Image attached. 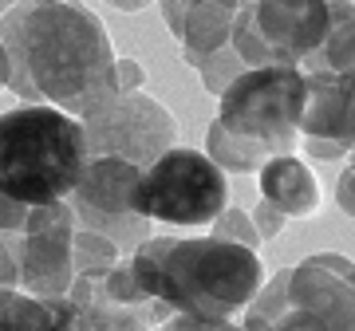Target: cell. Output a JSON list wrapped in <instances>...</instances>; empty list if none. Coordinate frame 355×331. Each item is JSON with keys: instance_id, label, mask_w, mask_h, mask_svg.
I'll return each mask as SVG.
<instances>
[{"instance_id": "1", "label": "cell", "mask_w": 355, "mask_h": 331, "mask_svg": "<svg viewBox=\"0 0 355 331\" xmlns=\"http://www.w3.org/2000/svg\"><path fill=\"white\" fill-rule=\"evenodd\" d=\"M8 55V91L24 102H48L83 118L114 91V48L103 20L76 0H20L0 16Z\"/></svg>"}, {"instance_id": "2", "label": "cell", "mask_w": 355, "mask_h": 331, "mask_svg": "<svg viewBox=\"0 0 355 331\" xmlns=\"http://www.w3.org/2000/svg\"><path fill=\"white\" fill-rule=\"evenodd\" d=\"M142 292L162 300L174 316L233 319L265 284L253 249L217 237H146L130 253Z\"/></svg>"}, {"instance_id": "3", "label": "cell", "mask_w": 355, "mask_h": 331, "mask_svg": "<svg viewBox=\"0 0 355 331\" xmlns=\"http://www.w3.org/2000/svg\"><path fill=\"white\" fill-rule=\"evenodd\" d=\"M304 95L300 67H245L221 91V111L209 123L205 154L225 174H257L268 158L296 154Z\"/></svg>"}, {"instance_id": "4", "label": "cell", "mask_w": 355, "mask_h": 331, "mask_svg": "<svg viewBox=\"0 0 355 331\" xmlns=\"http://www.w3.org/2000/svg\"><path fill=\"white\" fill-rule=\"evenodd\" d=\"M87 162V134L76 115L48 102L0 115V193L24 205L67 202Z\"/></svg>"}, {"instance_id": "5", "label": "cell", "mask_w": 355, "mask_h": 331, "mask_svg": "<svg viewBox=\"0 0 355 331\" xmlns=\"http://www.w3.org/2000/svg\"><path fill=\"white\" fill-rule=\"evenodd\" d=\"M245 331H355V265L340 253L304 256L261 284Z\"/></svg>"}, {"instance_id": "6", "label": "cell", "mask_w": 355, "mask_h": 331, "mask_svg": "<svg viewBox=\"0 0 355 331\" xmlns=\"http://www.w3.org/2000/svg\"><path fill=\"white\" fill-rule=\"evenodd\" d=\"M229 205L225 170L202 150L170 146L142 170L139 213L162 225H214V217Z\"/></svg>"}, {"instance_id": "7", "label": "cell", "mask_w": 355, "mask_h": 331, "mask_svg": "<svg viewBox=\"0 0 355 331\" xmlns=\"http://www.w3.org/2000/svg\"><path fill=\"white\" fill-rule=\"evenodd\" d=\"M328 32V0H245L233 51L245 67H304Z\"/></svg>"}, {"instance_id": "8", "label": "cell", "mask_w": 355, "mask_h": 331, "mask_svg": "<svg viewBox=\"0 0 355 331\" xmlns=\"http://www.w3.org/2000/svg\"><path fill=\"white\" fill-rule=\"evenodd\" d=\"M139 181L142 166L123 158H91L79 174L67 205L79 229L103 233L119 244V253H135L150 237V217L139 213Z\"/></svg>"}, {"instance_id": "9", "label": "cell", "mask_w": 355, "mask_h": 331, "mask_svg": "<svg viewBox=\"0 0 355 331\" xmlns=\"http://www.w3.org/2000/svg\"><path fill=\"white\" fill-rule=\"evenodd\" d=\"M79 123L87 134L91 158H123L142 170L158 162L178 142L174 115L142 91H127V95H111V99L95 102Z\"/></svg>"}, {"instance_id": "10", "label": "cell", "mask_w": 355, "mask_h": 331, "mask_svg": "<svg viewBox=\"0 0 355 331\" xmlns=\"http://www.w3.org/2000/svg\"><path fill=\"white\" fill-rule=\"evenodd\" d=\"M67 304L76 312V331H158L174 316L162 300L142 292L130 260L79 272L67 288Z\"/></svg>"}, {"instance_id": "11", "label": "cell", "mask_w": 355, "mask_h": 331, "mask_svg": "<svg viewBox=\"0 0 355 331\" xmlns=\"http://www.w3.org/2000/svg\"><path fill=\"white\" fill-rule=\"evenodd\" d=\"M20 268V292L55 300L67 296L76 280V260H71V241H76V213L67 202L32 205L24 229L4 237Z\"/></svg>"}, {"instance_id": "12", "label": "cell", "mask_w": 355, "mask_h": 331, "mask_svg": "<svg viewBox=\"0 0 355 331\" xmlns=\"http://www.w3.org/2000/svg\"><path fill=\"white\" fill-rule=\"evenodd\" d=\"M300 138L331 142L352 154L355 146V71H308Z\"/></svg>"}, {"instance_id": "13", "label": "cell", "mask_w": 355, "mask_h": 331, "mask_svg": "<svg viewBox=\"0 0 355 331\" xmlns=\"http://www.w3.org/2000/svg\"><path fill=\"white\" fill-rule=\"evenodd\" d=\"M257 186H261V197L284 217H312L320 209V181L304 158H296V154L268 158L257 170Z\"/></svg>"}, {"instance_id": "14", "label": "cell", "mask_w": 355, "mask_h": 331, "mask_svg": "<svg viewBox=\"0 0 355 331\" xmlns=\"http://www.w3.org/2000/svg\"><path fill=\"white\" fill-rule=\"evenodd\" d=\"M241 4L245 0H193L186 20H182V36H178L182 39V60L198 67L205 55L229 48Z\"/></svg>"}, {"instance_id": "15", "label": "cell", "mask_w": 355, "mask_h": 331, "mask_svg": "<svg viewBox=\"0 0 355 331\" xmlns=\"http://www.w3.org/2000/svg\"><path fill=\"white\" fill-rule=\"evenodd\" d=\"M0 331H76L67 296L40 300L20 288H0Z\"/></svg>"}, {"instance_id": "16", "label": "cell", "mask_w": 355, "mask_h": 331, "mask_svg": "<svg viewBox=\"0 0 355 331\" xmlns=\"http://www.w3.org/2000/svg\"><path fill=\"white\" fill-rule=\"evenodd\" d=\"M300 71H355V0H328V32Z\"/></svg>"}, {"instance_id": "17", "label": "cell", "mask_w": 355, "mask_h": 331, "mask_svg": "<svg viewBox=\"0 0 355 331\" xmlns=\"http://www.w3.org/2000/svg\"><path fill=\"white\" fill-rule=\"evenodd\" d=\"M71 260H76V276L79 272H95V268H111L114 260H123L119 244L103 233L79 229L76 225V241H71Z\"/></svg>"}, {"instance_id": "18", "label": "cell", "mask_w": 355, "mask_h": 331, "mask_svg": "<svg viewBox=\"0 0 355 331\" xmlns=\"http://www.w3.org/2000/svg\"><path fill=\"white\" fill-rule=\"evenodd\" d=\"M209 237H217V241H233V244H245V249H253V253L261 249V233H257L253 217L245 213V209H237V205H225V209L214 217Z\"/></svg>"}, {"instance_id": "19", "label": "cell", "mask_w": 355, "mask_h": 331, "mask_svg": "<svg viewBox=\"0 0 355 331\" xmlns=\"http://www.w3.org/2000/svg\"><path fill=\"white\" fill-rule=\"evenodd\" d=\"M245 71V64H241V55L233 51V44L229 48H221V51H214V55H205L202 64H198V75H202V87L209 91V95H217L221 99V91L233 83V79Z\"/></svg>"}, {"instance_id": "20", "label": "cell", "mask_w": 355, "mask_h": 331, "mask_svg": "<svg viewBox=\"0 0 355 331\" xmlns=\"http://www.w3.org/2000/svg\"><path fill=\"white\" fill-rule=\"evenodd\" d=\"M158 331H245L233 319H202V316H170Z\"/></svg>"}, {"instance_id": "21", "label": "cell", "mask_w": 355, "mask_h": 331, "mask_svg": "<svg viewBox=\"0 0 355 331\" xmlns=\"http://www.w3.org/2000/svg\"><path fill=\"white\" fill-rule=\"evenodd\" d=\"M28 213H32V205L16 202V197H8V193H0V237H12V233L24 229Z\"/></svg>"}, {"instance_id": "22", "label": "cell", "mask_w": 355, "mask_h": 331, "mask_svg": "<svg viewBox=\"0 0 355 331\" xmlns=\"http://www.w3.org/2000/svg\"><path fill=\"white\" fill-rule=\"evenodd\" d=\"M284 221H288V217L280 213V209H272L265 197H261V205H253V225H257V233H261V241H272V237H280Z\"/></svg>"}, {"instance_id": "23", "label": "cell", "mask_w": 355, "mask_h": 331, "mask_svg": "<svg viewBox=\"0 0 355 331\" xmlns=\"http://www.w3.org/2000/svg\"><path fill=\"white\" fill-rule=\"evenodd\" d=\"M142 64L139 60H114V91L127 95V91H142Z\"/></svg>"}, {"instance_id": "24", "label": "cell", "mask_w": 355, "mask_h": 331, "mask_svg": "<svg viewBox=\"0 0 355 331\" xmlns=\"http://www.w3.org/2000/svg\"><path fill=\"white\" fill-rule=\"evenodd\" d=\"M193 0H158V8H162V20L166 28L174 32V36H182V20H186V12H190Z\"/></svg>"}, {"instance_id": "25", "label": "cell", "mask_w": 355, "mask_h": 331, "mask_svg": "<svg viewBox=\"0 0 355 331\" xmlns=\"http://www.w3.org/2000/svg\"><path fill=\"white\" fill-rule=\"evenodd\" d=\"M0 288H20V268H16V256L4 237H0Z\"/></svg>"}, {"instance_id": "26", "label": "cell", "mask_w": 355, "mask_h": 331, "mask_svg": "<svg viewBox=\"0 0 355 331\" xmlns=\"http://www.w3.org/2000/svg\"><path fill=\"white\" fill-rule=\"evenodd\" d=\"M107 4L123 8V12H139V8H146V4H150V0H107Z\"/></svg>"}, {"instance_id": "27", "label": "cell", "mask_w": 355, "mask_h": 331, "mask_svg": "<svg viewBox=\"0 0 355 331\" xmlns=\"http://www.w3.org/2000/svg\"><path fill=\"white\" fill-rule=\"evenodd\" d=\"M0 87H8V55H4V44H0Z\"/></svg>"}, {"instance_id": "28", "label": "cell", "mask_w": 355, "mask_h": 331, "mask_svg": "<svg viewBox=\"0 0 355 331\" xmlns=\"http://www.w3.org/2000/svg\"><path fill=\"white\" fill-rule=\"evenodd\" d=\"M12 4H20V0H0V12H8Z\"/></svg>"}, {"instance_id": "29", "label": "cell", "mask_w": 355, "mask_h": 331, "mask_svg": "<svg viewBox=\"0 0 355 331\" xmlns=\"http://www.w3.org/2000/svg\"><path fill=\"white\" fill-rule=\"evenodd\" d=\"M347 174L355 178V146H352V162H347Z\"/></svg>"}, {"instance_id": "30", "label": "cell", "mask_w": 355, "mask_h": 331, "mask_svg": "<svg viewBox=\"0 0 355 331\" xmlns=\"http://www.w3.org/2000/svg\"><path fill=\"white\" fill-rule=\"evenodd\" d=\"M32 4H60V0H32Z\"/></svg>"}]
</instances>
